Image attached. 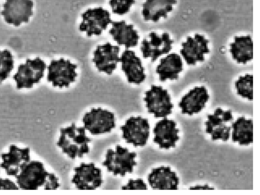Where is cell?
<instances>
[{"instance_id": "obj_22", "label": "cell", "mask_w": 260, "mask_h": 195, "mask_svg": "<svg viewBox=\"0 0 260 195\" xmlns=\"http://www.w3.org/2000/svg\"><path fill=\"white\" fill-rule=\"evenodd\" d=\"M176 0H146L142 6V14L144 20L156 22L166 17L173 9Z\"/></svg>"}, {"instance_id": "obj_29", "label": "cell", "mask_w": 260, "mask_h": 195, "mask_svg": "<svg viewBox=\"0 0 260 195\" xmlns=\"http://www.w3.org/2000/svg\"><path fill=\"white\" fill-rule=\"evenodd\" d=\"M122 189L125 190H144L147 189V187L146 183L142 179H131L126 184L122 187Z\"/></svg>"}, {"instance_id": "obj_6", "label": "cell", "mask_w": 260, "mask_h": 195, "mask_svg": "<svg viewBox=\"0 0 260 195\" xmlns=\"http://www.w3.org/2000/svg\"><path fill=\"white\" fill-rule=\"evenodd\" d=\"M144 100L148 111L155 118H166L171 113L173 105L167 91L160 86H151L145 93Z\"/></svg>"}, {"instance_id": "obj_18", "label": "cell", "mask_w": 260, "mask_h": 195, "mask_svg": "<svg viewBox=\"0 0 260 195\" xmlns=\"http://www.w3.org/2000/svg\"><path fill=\"white\" fill-rule=\"evenodd\" d=\"M178 132L176 123L164 118L156 124L153 129V141L160 148L169 149L174 147L179 139Z\"/></svg>"}, {"instance_id": "obj_28", "label": "cell", "mask_w": 260, "mask_h": 195, "mask_svg": "<svg viewBox=\"0 0 260 195\" xmlns=\"http://www.w3.org/2000/svg\"><path fill=\"white\" fill-rule=\"evenodd\" d=\"M135 0H109V5L113 13L122 15L129 11Z\"/></svg>"}, {"instance_id": "obj_11", "label": "cell", "mask_w": 260, "mask_h": 195, "mask_svg": "<svg viewBox=\"0 0 260 195\" xmlns=\"http://www.w3.org/2000/svg\"><path fill=\"white\" fill-rule=\"evenodd\" d=\"M72 182L80 190H93L100 187L103 181L101 170L93 163H81L74 168Z\"/></svg>"}, {"instance_id": "obj_16", "label": "cell", "mask_w": 260, "mask_h": 195, "mask_svg": "<svg viewBox=\"0 0 260 195\" xmlns=\"http://www.w3.org/2000/svg\"><path fill=\"white\" fill-rule=\"evenodd\" d=\"M208 44V40L202 35L188 37L182 44L181 54L187 64H195L204 60L205 55L209 51Z\"/></svg>"}, {"instance_id": "obj_8", "label": "cell", "mask_w": 260, "mask_h": 195, "mask_svg": "<svg viewBox=\"0 0 260 195\" xmlns=\"http://www.w3.org/2000/svg\"><path fill=\"white\" fill-rule=\"evenodd\" d=\"M82 122L85 129L93 135L109 132L115 127L114 114L101 108H92L86 112Z\"/></svg>"}, {"instance_id": "obj_15", "label": "cell", "mask_w": 260, "mask_h": 195, "mask_svg": "<svg viewBox=\"0 0 260 195\" xmlns=\"http://www.w3.org/2000/svg\"><path fill=\"white\" fill-rule=\"evenodd\" d=\"M2 160L0 167L9 176H15L22 166L30 160V150L28 147L20 148L11 145L7 152L1 155Z\"/></svg>"}, {"instance_id": "obj_23", "label": "cell", "mask_w": 260, "mask_h": 195, "mask_svg": "<svg viewBox=\"0 0 260 195\" xmlns=\"http://www.w3.org/2000/svg\"><path fill=\"white\" fill-rule=\"evenodd\" d=\"M183 64L180 56L175 53L162 59L156 68V72L161 81L177 79L182 71Z\"/></svg>"}, {"instance_id": "obj_3", "label": "cell", "mask_w": 260, "mask_h": 195, "mask_svg": "<svg viewBox=\"0 0 260 195\" xmlns=\"http://www.w3.org/2000/svg\"><path fill=\"white\" fill-rule=\"evenodd\" d=\"M136 155L135 152H130L128 149L118 145L114 150H107L102 164L114 175L124 176L127 173L133 172L134 167L137 164Z\"/></svg>"}, {"instance_id": "obj_30", "label": "cell", "mask_w": 260, "mask_h": 195, "mask_svg": "<svg viewBox=\"0 0 260 195\" xmlns=\"http://www.w3.org/2000/svg\"><path fill=\"white\" fill-rule=\"evenodd\" d=\"M19 189L17 184L13 181L7 178H0V190H17Z\"/></svg>"}, {"instance_id": "obj_20", "label": "cell", "mask_w": 260, "mask_h": 195, "mask_svg": "<svg viewBox=\"0 0 260 195\" xmlns=\"http://www.w3.org/2000/svg\"><path fill=\"white\" fill-rule=\"evenodd\" d=\"M150 186L154 189H177L179 178L168 167L161 166L152 170L148 176Z\"/></svg>"}, {"instance_id": "obj_13", "label": "cell", "mask_w": 260, "mask_h": 195, "mask_svg": "<svg viewBox=\"0 0 260 195\" xmlns=\"http://www.w3.org/2000/svg\"><path fill=\"white\" fill-rule=\"evenodd\" d=\"M119 52L118 46L106 43L96 47L92 61L99 71L111 74L120 61Z\"/></svg>"}, {"instance_id": "obj_10", "label": "cell", "mask_w": 260, "mask_h": 195, "mask_svg": "<svg viewBox=\"0 0 260 195\" xmlns=\"http://www.w3.org/2000/svg\"><path fill=\"white\" fill-rule=\"evenodd\" d=\"M233 120L231 110L217 108L213 114L208 115L205 122L206 132L211 135L212 139L228 140L230 137L231 126L228 124Z\"/></svg>"}, {"instance_id": "obj_19", "label": "cell", "mask_w": 260, "mask_h": 195, "mask_svg": "<svg viewBox=\"0 0 260 195\" xmlns=\"http://www.w3.org/2000/svg\"><path fill=\"white\" fill-rule=\"evenodd\" d=\"M209 99L206 89L197 87L185 95L179 103L182 112L192 115L200 112L205 106Z\"/></svg>"}, {"instance_id": "obj_1", "label": "cell", "mask_w": 260, "mask_h": 195, "mask_svg": "<svg viewBox=\"0 0 260 195\" xmlns=\"http://www.w3.org/2000/svg\"><path fill=\"white\" fill-rule=\"evenodd\" d=\"M15 177L19 189L54 190L59 186L56 176L47 171L38 161L30 160L24 164Z\"/></svg>"}, {"instance_id": "obj_26", "label": "cell", "mask_w": 260, "mask_h": 195, "mask_svg": "<svg viewBox=\"0 0 260 195\" xmlns=\"http://www.w3.org/2000/svg\"><path fill=\"white\" fill-rule=\"evenodd\" d=\"M235 87L237 93L243 98L250 100L253 97V77L251 74L241 76L236 82Z\"/></svg>"}, {"instance_id": "obj_14", "label": "cell", "mask_w": 260, "mask_h": 195, "mask_svg": "<svg viewBox=\"0 0 260 195\" xmlns=\"http://www.w3.org/2000/svg\"><path fill=\"white\" fill-rule=\"evenodd\" d=\"M173 43L167 33L158 34L151 32L148 38L142 42L141 51L144 58H150L151 61H154L161 55L168 53Z\"/></svg>"}, {"instance_id": "obj_7", "label": "cell", "mask_w": 260, "mask_h": 195, "mask_svg": "<svg viewBox=\"0 0 260 195\" xmlns=\"http://www.w3.org/2000/svg\"><path fill=\"white\" fill-rule=\"evenodd\" d=\"M79 30L90 36L99 35L112 23L109 12L102 7L89 9L81 15Z\"/></svg>"}, {"instance_id": "obj_4", "label": "cell", "mask_w": 260, "mask_h": 195, "mask_svg": "<svg viewBox=\"0 0 260 195\" xmlns=\"http://www.w3.org/2000/svg\"><path fill=\"white\" fill-rule=\"evenodd\" d=\"M46 67L45 62L39 57L27 59L18 66L13 76L17 88H30L38 83L44 76Z\"/></svg>"}, {"instance_id": "obj_5", "label": "cell", "mask_w": 260, "mask_h": 195, "mask_svg": "<svg viewBox=\"0 0 260 195\" xmlns=\"http://www.w3.org/2000/svg\"><path fill=\"white\" fill-rule=\"evenodd\" d=\"M77 65L68 60H53L48 67L47 81L54 87H68L77 76Z\"/></svg>"}, {"instance_id": "obj_12", "label": "cell", "mask_w": 260, "mask_h": 195, "mask_svg": "<svg viewBox=\"0 0 260 195\" xmlns=\"http://www.w3.org/2000/svg\"><path fill=\"white\" fill-rule=\"evenodd\" d=\"M32 7L31 0H6L1 15L7 23L18 26L28 22L32 15Z\"/></svg>"}, {"instance_id": "obj_31", "label": "cell", "mask_w": 260, "mask_h": 195, "mask_svg": "<svg viewBox=\"0 0 260 195\" xmlns=\"http://www.w3.org/2000/svg\"><path fill=\"white\" fill-rule=\"evenodd\" d=\"M190 189H204V190H206V189H213L214 188H210L209 187V186L207 185H199V186H194V187H191Z\"/></svg>"}, {"instance_id": "obj_21", "label": "cell", "mask_w": 260, "mask_h": 195, "mask_svg": "<svg viewBox=\"0 0 260 195\" xmlns=\"http://www.w3.org/2000/svg\"><path fill=\"white\" fill-rule=\"evenodd\" d=\"M112 24L109 33L117 43L126 48L137 45L139 36L132 25L127 24L124 21L112 22Z\"/></svg>"}, {"instance_id": "obj_27", "label": "cell", "mask_w": 260, "mask_h": 195, "mask_svg": "<svg viewBox=\"0 0 260 195\" xmlns=\"http://www.w3.org/2000/svg\"><path fill=\"white\" fill-rule=\"evenodd\" d=\"M13 66L11 53L8 50H0V84L9 76Z\"/></svg>"}, {"instance_id": "obj_2", "label": "cell", "mask_w": 260, "mask_h": 195, "mask_svg": "<svg viewBox=\"0 0 260 195\" xmlns=\"http://www.w3.org/2000/svg\"><path fill=\"white\" fill-rule=\"evenodd\" d=\"M91 139L86 135L84 127L75 124L60 129L57 145L70 158H81L89 151Z\"/></svg>"}, {"instance_id": "obj_25", "label": "cell", "mask_w": 260, "mask_h": 195, "mask_svg": "<svg viewBox=\"0 0 260 195\" xmlns=\"http://www.w3.org/2000/svg\"><path fill=\"white\" fill-rule=\"evenodd\" d=\"M233 129L232 138L233 141L241 145H248L253 141L252 121L240 117L231 125Z\"/></svg>"}, {"instance_id": "obj_24", "label": "cell", "mask_w": 260, "mask_h": 195, "mask_svg": "<svg viewBox=\"0 0 260 195\" xmlns=\"http://www.w3.org/2000/svg\"><path fill=\"white\" fill-rule=\"evenodd\" d=\"M230 52L235 60L239 63H246L253 57V44L249 35L236 36L231 44Z\"/></svg>"}, {"instance_id": "obj_17", "label": "cell", "mask_w": 260, "mask_h": 195, "mask_svg": "<svg viewBox=\"0 0 260 195\" xmlns=\"http://www.w3.org/2000/svg\"><path fill=\"white\" fill-rule=\"evenodd\" d=\"M120 61L122 70L129 83L140 84L145 80L146 75L141 60L134 51L129 50L124 51L120 57Z\"/></svg>"}, {"instance_id": "obj_9", "label": "cell", "mask_w": 260, "mask_h": 195, "mask_svg": "<svg viewBox=\"0 0 260 195\" xmlns=\"http://www.w3.org/2000/svg\"><path fill=\"white\" fill-rule=\"evenodd\" d=\"M122 138L134 146L145 145L149 136L148 121L141 116L131 117L120 127Z\"/></svg>"}]
</instances>
